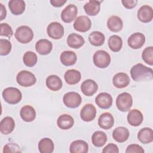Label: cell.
<instances>
[{
    "mask_svg": "<svg viewBox=\"0 0 153 153\" xmlns=\"http://www.w3.org/2000/svg\"><path fill=\"white\" fill-rule=\"evenodd\" d=\"M130 75L134 81L140 82L151 80L153 78V71L152 68H148L142 63H137L131 68Z\"/></svg>",
    "mask_w": 153,
    "mask_h": 153,
    "instance_id": "obj_1",
    "label": "cell"
},
{
    "mask_svg": "<svg viewBox=\"0 0 153 153\" xmlns=\"http://www.w3.org/2000/svg\"><path fill=\"white\" fill-rule=\"evenodd\" d=\"M2 95L4 100L11 105L18 103L22 98L21 91L16 87H7L5 88L2 91Z\"/></svg>",
    "mask_w": 153,
    "mask_h": 153,
    "instance_id": "obj_2",
    "label": "cell"
},
{
    "mask_svg": "<svg viewBox=\"0 0 153 153\" xmlns=\"http://www.w3.org/2000/svg\"><path fill=\"white\" fill-rule=\"evenodd\" d=\"M33 32L30 27L27 26H21L19 27L14 33L16 39L22 44H27L33 38Z\"/></svg>",
    "mask_w": 153,
    "mask_h": 153,
    "instance_id": "obj_3",
    "label": "cell"
},
{
    "mask_svg": "<svg viewBox=\"0 0 153 153\" xmlns=\"http://www.w3.org/2000/svg\"><path fill=\"white\" fill-rule=\"evenodd\" d=\"M94 65L99 68H106L111 63V56L105 50H98L96 51L93 57Z\"/></svg>",
    "mask_w": 153,
    "mask_h": 153,
    "instance_id": "obj_4",
    "label": "cell"
},
{
    "mask_svg": "<svg viewBox=\"0 0 153 153\" xmlns=\"http://www.w3.org/2000/svg\"><path fill=\"white\" fill-rule=\"evenodd\" d=\"M16 81L20 86L27 87L34 85L36 82V78L33 73L23 70L17 74Z\"/></svg>",
    "mask_w": 153,
    "mask_h": 153,
    "instance_id": "obj_5",
    "label": "cell"
},
{
    "mask_svg": "<svg viewBox=\"0 0 153 153\" xmlns=\"http://www.w3.org/2000/svg\"><path fill=\"white\" fill-rule=\"evenodd\" d=\"M133 105L131 95L127 92L120 94L116 99V105L118 110L121 112L128 111Z\"/></svg>",
    "mask_w": 153,
    "mask_h": 153,
    "instance_id": "obj_6",
    "label": "cell"
},
{
    "mask_svg": "<svg viewBox=\"0 0 153 153\" xmlns=\"http://www.w3.org/2000/svg\"><path fill=\"white\" fill-rule=\"evenodd\" d=\"M63 101L66 106L69 108L78 107L82 102V98L80 94L76 92H68L63 96Z\"/></svg>",
    "mask_w": 153,
    "mask_h": 153,
    "instance_id": "obj_7",
    "label": "cell"
},
{
    "mask_svg": "<svg viewBox=\"0 0 153 153\" xmlns=\"http://www.w3.org/2000/svg\"><path fill=\"white\" fill-rule=\"evenodd\" d=\"M47 32L50 38L54 39H59L64 35V27L60 23L54 22L49 24Z\"/></svg>",
    "mask_w": 153,
    "mask_h": 153,
    "instance_id": "obj_8",
    "label": "cell"
},
{
    "mask_svg": "<svg viewBox=\"0 0 153 153\" xmlns=\"http://www.w3.org/2000/svg\"><path fill=\"white\" fill-rule=\"evenodd\" d=\"M91 26L90 19L85 16H80L75 19L74 23V29L80 32L88 31Z\"/></svg>",
    "mask_w": 153,
    "mask_h": 153,
    "instance_id": "obj_9",
    "label": "cell"
},
{
    "mask_svg": "<svg viewBox=\"0 0 153 153\" xmlns=\"http://www.w3.org/2000/svg\"><path fill=\"white\" fill-rule=\"evenodd\" d=\"M77 14L78 8L74 4H69L62 10L60 17L64 22L69 23L76 19Z\"/></svg>",
    "mask_w": 153,
    "mask_h": 153,
    "instance_id": "obj_10",
    "label": "cell"
},
{
    "mask_svg": "<svg viewBox=\"0 0 153 153\" xmlns=\"http://www.w3.org/2000/svg\"><path fill=\"white\" fill-rule=\"evenodd\" d=\"M96 116V109L95 106L91 104L85 105L80 111V117L81 120L85 122L93 121Z\"/></svg>",
    "mask_w": 153,
    "mask_h": 153,
    "instance_id": "obj_11",
    "label": "cell"
},
{
    "mask_svg": "<svg viewBox=\"0 0 153 153\" xmlns=\"http://www.w3.org/2000/svg\"><path fill=\"white\" fill-rule=\"evenodd\" d=\"M145 42V35L140 32H136L131 34L127 39L128 46L133 49L141 48Z\"/></svg>",
    "mask_w": 153,
    "mask_h": 153,
    "instance_id": "obj_12",
    "label": "cell"
},
{
    "mask_svg": "<svg viewBox=\"0 0 153 153\" xmlns=\"http://www.w3.org/2000/svg\"><path fill=\"white\" fill-rule=\"evenodd\" d=\"M138 19L143 23L150 22L153 18L152 8L148 5L142 6L137 11Z\"/></svg>",
    "mask_w": 153,
    "mask_h": 153,
    "instance_id": "obj_13",
    "label": "cell"
},
{
    "mask_svg": "<svg viewBox=\"0 0 153 153\" xmlns=\"http://www.w3.org/2000/svg\"><path fill=\"white\" fill-rule=\"evenodd\" d=\"M112 97L108 93H100L95 99V102L97 105L102 109H108L112 105Z\"/></svg>",
    "mask_w": 153,
    "mask_h": 153,
    "instance_id": "obj_14",
    "label": "cell"
},
{
    "mask_svg": "<svg viewBox=\"0 0 153 153\" xmlns=\"http://www.w3.org/2000/svg\"><path fill=\"white\" fill-rule=\"evenodd\" d=\"M81 90L84 95L91 96L97 92L98 85L94 80L88 79L83 81L81 86Z\"/></svg>",
    "mask_w": 153,
    "mask_h": 153,
    "instance_id": "obj_15",
    "label": "cell"
},
{
    "mask_svg": "<svg viewBox=\"0 0 153 153\" xmlns=\"http://www.w3.org/2000/svg\"><path fill=\"white\" fill-rule=\"evenodd\" d=\"M114 124V117L109 112H104L102 114L98 119V125L100 128L103 129H110L113 127Z\"/></svg>",
    "mask_w": 153,
    "mask_h": 153,
    "instance_id": "obj_16",
    "label": "cell"
},
{
    "mask_svg": "<svg viewBox=\"0 0 153 153\" xmlns=\"http://www.w3.org/2000/svg\"><path fill=\"white\" fill-rule=\"evenodd\" d=\"M128 75L124 72H119L115 74L112 78L114 85L118 88H123L128 86L130 83Z\"/></svg>",
    "mask_w": 153,
    "mask_h": 153,
    "instance_id": "obj_17",
    "label": "cell"
},
{
    "mask_svg": "<svg viewBox=\"0 0 153 153\" xmlns=\"http://www.w3.org/2000/svg\"><path fill=\"white\" fill-rule=\"evenodd\" d=\"M53 48V44L51 41L46 39H41L38 41L35 44V50L41 55L49 54Z\"/></svg>",
    "mask_w": 153,
    "mask_h": 153,
    "instance_id": "obj_18",
    "label": "cell"
},
{
    "mask_svg": "<svg viewBox=\"0 0 153 153\" xmlns=\"http://www.w3.org/2000/svg\"><path fill=\"white\" fill-rule=\"evenodd\" d=\"M143 120V116L142 112L136 109L130 110L127 115V121L131 126H140Z\"/></svg>",
    "mask_w": 153,
    "mask_h": 153,
    "instance_id": "obj_19",
    "label": "cell"
},
{
    "mask_svg": "<svg viewBox=\"0 0 153 153\" xmlns=\"http://www.w3.org/2000/svg\"><path fill=\"white\" fill-rule=\"evenodd\" d=\"M130 135L128 130L124 127H118L112 132L113 139L119 143L126 142Z\"/></svg>",
    "mask_w": 153,
    "mask_h": 153,
    "instance_id": "obj_20",
    "label": "cell"
},
{
    "mask_svg": "<svg viewBox=\"0 0 153 153\" xmlns=\"http://www.w3.org/2000/svg\"><path fill=\"white\" fill-rule=\"evenodd\" d=\"M15 127V122L11 117H4L0 123V131L4 134L11 133Z\"/></svg>",
    "mask_w": 153,
    "mask_h": 153,
    "instance_id": "obj_21",
    "label": "cell"
},
{
    "mask_svg": "<svg viewBox=\"0 0 153 153\" xmlns=\"http://www.w3.org/2000/svg\"><path fill=\"white\" fill-rule=\"evenodd\" d=\"M102 2L96 0H90L84 5V9L85 13L91 16L97 15L100 10V3Z\"/></svg>",
    "mask_w": 153,
    "mask_h": 153,
    "instance_id": "obj_22",
    "label": "cell"
},
{
    "mask_svg": "<svg viewBox=\"0 0 153 153\" xmlns=\"http://www.w3.org/2000/svg\"><path fill=\"white\" fill-rule=\"evenodd\" d=\"M46 85L51 91H58L62 87L63 83L60 78L56 75H51L46 79Z\"/></svg>",
    "mask_w": 153,
    "mask_h": 153,
    "instance_id": "obj_23",
    "label": "cell"
},
{
    "mask_svg": "<svg viewBox=\"0 0 153 153\" xmlns=\"http://www.w3.org/2000/svg\"><path fill=\"white\" fill-rule=\"evenodd\" d=\"M20 115L22 120L26 122H32L36 117V111L35 109L30 105L23 106L20 111Z\"/></svg>",
    "mask_w": 153,
    "mask_h": 153,
    "instance_id": "obj_24",
    "label": "cell"
},
{
    "mask_svg": "<svg viewBox=\"0 0 153 153\" xmlns=\"http://www.w3.org/2000/svg\"><path fill=\"white\" fill-rule=\"evenodd\" d=\"M69 151L71 153H87L88 151V145L84 140H74L70 145Z\"/></svg>",
    "mask_w": 153,
    "mask_h": 153,
    "instance_id": "obj_25",
    "label": "cell"
},
{
    "mask_svg": "<svg viewBox=\"0 0 153 153\" xmlns=\"http://www.w3.org/2000/svg\"><path fill=\"white\" fill-rule=\"evenodd\" d=\"M107 26L111 31L113 32H118L123 29V22L120 17L112 16L108 19Z\"/></svg>",
    "mask_w": 153,
    "mask_h": 153,
    "instance_id": "obj_26",
    "label": "cell"
},
{
    "mask_svg": "<svg viewBox=\"0 0 153 153\" xmlns=\"http://www.w3.org/2000/svg\"><path fill=\"white\" fill-rule=\"evenodd\" d=\"M85 42L84 38L78 34L72 33L68 36L67 44L69 47L72 48H79L81 47Z\"/></svg>",
    "mask_w": 153,
    "mask_h": 153,
    "instance_id": "obj_27",
    "label": "cell"
},
{
    "mask_svg": "<svg viewBox=\"0 0 153 153\" xmlns=\"http://www.w3.org/2000/svg\"><path fill=\"white\" fill-rule=\"evenodd\" d=\"M64 78L68 84L74 85L79 82L81 75L80 72L76 69H69L65 72Z\"/></svg>",
    "mask_w": 153,
    "mask_h": 153,
    "instance_id": "obj_28",
    "label": "cell"
},
{
    "mask_svg": "<svg viewBox=\"0 0 153 153\" xmlns=\"http://www.w3.org/2000/svg\"><path fill=\"white\" fill-rule=\"evenodd\" d=\"M61 63L65 66L74 65L77 60V56L75 52L72 51H65L62 52L60 56Z\"/></svg>",
    "mask_w": 153,
    "mask_h": 153,
    "instance_id": "obj_29",
    "label": "cell"
},
{
    "mask_svg": "<svg viewBox=\"0 0 153 153\" xmlns=\"http://www.w3.org/2000/svg\"><path fill=\"white\" fill-rule=\"evenodd\" d=\"M57 124L62 130H68L74 126V120L70 115L63 114L58 118Z\"/></svg>",
    "mask_w": 153,
    "mask_h": 153,
    "instance_id": "obj_30",
    "label": "cell"
},
{
    "mask_svg": "<svg viewBox=\"0 0 153 153\" xmlns=\"http://www.w3.org/2000/svg\"><path fill=\"white\" fill-rule=\"evenodd\" d=\"M25 2L23 0H11L8 2L9 8L14 15H20L25 10Z\"/></svg>",
    "mask_w": 153,
    "mask_h": 153,
    "instance_id": "obj_31",
    "label": "cell"
},
{
    "mask_svg": "<svg viewBox=\"0 0 153 153\" xmlns=\"http://www.w3.org/2000/svg\"><path fill=\"white\" fill-rule=\"evenodd\" d=\"M138 140L144 144H147L153 141V131L151 128L145 127L140 129L137 133Z\"/></svg>",
    "mask_w": 153,
    "mask_h": 153,
    "instance_id": "obj_32",
    "label": "cell"
},
{
    "mask_svg": "<svg viewBox=\"0 0 153 153\" xmlns=\"http://www.w3.org/2000/svg\"><path fill=\"white\" fill-rule=\"evenodd\" d=\"M54 148V143L50 138H43L38 143V149L41 153H51Z\"/></svg>",
    "mask_w": 153,
    "mask_h": 153,
    "instance_id": "obj_33",
    "label": "cell"
},
{
    "mask_svg": "<svg viewBox=\"0 0 153 153\" xmlns=\"http://www.w3.org/2000/svg\"><path fill=\"white\" fill-rule=\"evenodd\" d=\"M107 139L106 134L102 131H95L91 136L92 143L96 147L103 146L106 143Z\"/></svg>",
    "mask_w": 153,
    "mask_h": 153,
    "instance_id": "obj_34",
    "label": "cell"
},
{
    "mask_svg": "<svg viewBox=\"0 0 153 153\" xmlns=\"http://www.w3.org/2000/svg\"><path fill=\"white\" fill-rule=\"evenodd\" d=\"M105 39L104 35L99 31L92 32L88 36L90 43L96 47L102 45L105 42Z\"/></svg>",
    "mask_w": 153,
    "mask_h": 153,
    "instance_id": "obj_35",
    "label": "cell"
},
{
    "mask_svg": "<svg viewBox=\"0 0 153 153\" xmlns=\"http://www.w3.org/2000/svg\"><path fill=\"white\" fill-rule=\"evenodd\" d=\"M109 48L114 52L119 51L123 46V40L121 37L114 35L109 37L108 41Z\"/></svg>",
    "mask_w": 153,
    "mask_h": 153,
    "instance_id": "obj_36",
    "label": "cell"
},
{
    "mask_svg": "<svg viewBox=\"0 0 153 153\" xmlns=\"http://www.w3.org/2000/svg\"><path fill=\"white\" fill-rule=\"evenodd\" d=\"M38 60V57L37 55L35 53L31 51H26L23 57V61L24 64L28 66V67H33L35 66Z\"/></svg>",
    "mask_w": 153,
    "mask_h": 153,
    "instance_id": "obj_37",
    "label": "cell"
},
{
    "mask_svg": "<svg viewBox=\"0 0 153 153\" xmlns=\"http://www.w3.org/2000/svg\"><path fill=\"white\" fill-rule=\"evenodd\" d=\"M143 60L149 65H153V47H148L144 49L142 54Z\"/></svg>",
    "mask_w": 153,
    "mask_h": 153,
    "instance_id": "obj_38",
    "label": "cell"
},
{
    "mask_svg": "<svg viewBox=\"0 0 153 153\" xmlns=\"http://www.w3.org/2000/svg\"><path fill=\"white\" fill-rule=\"evenodd\" d=\"M11 50V44L6 39H0V54L6 56L10 53Z\"/></svg>",
    "mask_w": 153,
    "mask_h": 153,
    "instance_id": "obj_39",
    "label": "cell"
},
{
    "mask_svg": "<svg viewBox=\"0 0 153 153\" xmlns=\"http://www.w3.org/2000/svg\"><path fill=\"white\" fill-rule=\"evenodd\" d=\"M1 32L0 35L11 38L13 35V31L11 27L7 23H2L0 25Z\"/></svg>",
    "mask_w": 153,
    "mask_h": 153,
    "instance_id": "obj_40",
    "label": "cell"
},
{
    "mask_svg": "<svg viewBox=\"0 0 153 153\" xmlns=\"http://www.w3.org/2000/svg\"><path fill=\"white\" fill-rule=\"evenodd\" d=\"M21 150L20 147L16 144L14 143H9L6 144L4 146L3 152L8 153V152H20Z\"/></svg>",
    "mask_w": 153,
    "mask_h": 153,
    "instance_id": "obj_41",
    "label": "cell"
},
{
    "mask_svg": "<svg viewBox=\"0 0 153 153\" xmlns=\"http://www.w3.org/2000/svg\"><path fill=\"white\" fill-rule=\"evenodd\" d=\"M145 152L143 148L137 144H131L127 146L126 150V153H143Z\"/></svg>",
    "mask_w": 153,
    "mask_h": 153,
    "instance_id": "obj_42",
    "label": "cell"
},
{
    "mask_svg": "<svg viewBox=\"0 0 153 153\" xmlns=\"http://www.w3.org/2000/svg\"><path fill=\"white\" fill-rule=\"evenodd\" d=\"M103 153H118L119 149L117 145L114 143H109L102 150Z\"/></svg>",
    "mask_w": 153,
    "mask_h": 153,
    "instance_id": "obj_43",
    "label": "cell"
},
{
    "mask_svg": "<svg viewBox=\"0 0 153 153\" xmlns=\"http://www.w3.org/2000/svg\"><path fill=\"white\" fill-rule=\"evenodd\" d=\"M121 2L123 6L127 9H131L136 7L137 3L136 0H122Z\"/></svg>",
    "mask_w": 153,
    "mask_h": 153,
    "instance_id": "obj_44",
    "label": "cell"
},
{
    "mask_svg": "<svg viewBox=\"0 0 153 153\" xmlns=\"http://www.w3.org/2000/svg\"><path fill=\"white\" fill-rule=\"evenodd\" d=\"M51 4L55 7H60L63 6L66 2V1L65 0H51L50 1Z\"/></svg>",
    "mask_w": 153,
    "mask_h": 153,
    "instance_id": "obj_45",
    "label": "cell"
},
{
    "mask_svg": "<svg viewBox=\"0 0 153 153\" xmlns=\"http://www.w3.org/2000/svg\"><path fill=\"white\" fill-rule=\"evenodd\" d=\"M0 8H1V18H0V20L2 21L7 16V11L5 9V7L4 6V5L1 3L0 4Z\"/></svg>",
    "mask_w": 153,
    "mask_h": 153,
    "instance_id": "obj_46",
    "label": "cell"
}]
</instances>
